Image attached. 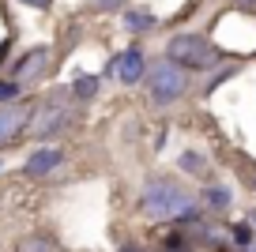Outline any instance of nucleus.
Returning a JSON list of instances; mask_svg holds the SVG:
<instances>
[{"label": "nucleus", "mask_w": 256, "mask_h": 252, "mask_svg": "<svg viewBox=\"0 0 256 252\" xmlns=\"http://www.w3.org/2000/svg\"><path fill=\"white\" fill-rule=\"evenodd\" d=\"M144 211L158 222H177V226H200V207L188 188L174 177H151L144 184Z\"/></svg>", "instance_id": "1"}, {"label": "nucleus", "mask_w": 256, "mask_h": 252, "mask_svg": "<svg viewBox=\"0 0 256 252\" xmlns=\"http://www.w3.org/2000/svg\"><path fill=\"white\" fill-rule=\"evenodd\" d=\"M166 60H174L184 72H200V68H211L218 60V49L204 34H174L166 42Z\"/></svg>", "instance_id": "2"}, {"label": "nucleus", "mask_w": 256, "mask_h": 252, "mask_svg": "<svg viewBox=\"0 0 256 252\" xmlns=\"http://www.w3.org/2000/svg\"><path fill=\"white\" fill-rule=\"evenodd\" d=\"M147 90H151V102L158 106H170L177 102V98H184V90H188V72L177 68L174 60H151L147 64Z\"/></svg>", "instance_id": "3"}, {"label": "nucleus", "mask_w": 256, "mask_h": 252, "mask_svg": "<svg viewBox=\"0 0 256 252\" xmlns=\"http://www.w3.org/2000/svg\"><path fill=\"white\" fill-rule=\"evenodd\" d=\"M64 98H68V90H56V94L42 98L38 110L30 113L26 136H34V140H46V136H56V132H64V128L72 124V106L64 102Z\"/></svg>", "instance_id": "4"}, {"label": "nucleus", "mask_w": 256, "mask_h": 252, "mask_svg": "<svg viewBox=\"0 0 256 252\" xmlns=\"http://www.w3.org/2000/svg\"><path fill=\"white\" fill-rule=\"evenodd\" d=\"M106 72H110L113 79H120V83H128V87H132V83H140V79L147 76V60H144V53L132 46V49H124V53L113 56Z\"/></svg>", "instance_id": "5"}, {"label": "nucleus", "mask_w": 256, "mask_h": 252, "mask_svg": "<svg viewBox=\"0 0 256 252\" xmlns=\"http://www.w3.org/2000/svg\"><path fill=\"white\" fill-rule=\"evenodd\" d=\"M30 124V110L26 106H0V147L19 136V128Z\"/></svg>", "instance_id": "6"}, {"label": "nucleus", "mask_w": 256, "mask_h": 252, "mask_svg": "<svg viewBox=\"0 0 256 252\" xmlns=\"http://www.w3.org/2000/svg\"><path fill=\"white\" fill-rule=\"evenodd\" d=\"M60 162H64L60 147H38V150L23 162V174H26V177H49Z\"/></svg>", "instance_id": "7"}, {"label": "nucleus", "mask_w": 256, "mask_h": 252, "mask_svg": "<svg viewBox=\"0 0 256 252\" xmlns=\"http://www.w3.org/2000/svg\"><path fill=\"white\" fill-rule=\"evenodd\" d=\"M46 64H49V49L38 46V49H30L26 56H19V60L12 64V79H16V83L34 79V76H42V68H46Z\"/></svg>", "instance_id": "8"}, {"label": "nucleus", "mask_w": 256, "mask_h": 252, "mask_svg": "<svg viewBox=\"0 0 256 252\" xmlns=\"http://www.w3.org/2000/svg\"><path fill=\"white\" fill-rule=\"evenodd\" d=\"M230 204H234L230 188H222V184H211V188H204V207H211V211H226Z\"/></svg>", "instance_id": "9"}, {"label": "nucleus", "mask_w": 256, "mask_h": 252, "mask_svg": "<svg viewBox=\"0 0 256 252\" xmlns=\"http://www.w3.org/2000/svg\"><path fill=\"white\" fill-rule=\"evenodd\" d=\"M154 23H158V19H154L151 12H144V8H132V12H124V26H128V30H136V34L151 30Z\"/></svg>", "instance_id": "10"}, {"label": "nucleus", "mask_w": 256, "mask_h": 252, "mask_svg": "<svg viewBox=\"0 0 256 252\" xmlns=\"http://www.w3.org/2000/svg\"><path fill=\"white\" fill-rule=\"evenodd\" d=\"M72 94L80 98V102H90V98L98 94V76H83V79H76V83H72Z\"/></svg>", "instance_id": "11"}, {"label": "nucleus", "mask_w": 256, "mask_h": 252, "mask_svg": "<svg viewBox=\"0 0 256 252\" xmlns=\"http://www.w3.org/2000/svg\"><path fill=\"white\" fill-rule=\"evenodd\" d=\"M230 237H234V244H238V248H248V244H252V230H248L245 222L230 226Z\"/></svg>", "instance_id": "12"}, {"label": "nucleus", "mask_w": 256, "mask_h": 252, "mask_svg": "<svg viewBox=\"0 0 256 252\" xmlns=\"http://www.w3.org/2000/svg\"><path fill=\"white\" fill-rule=\"evenodd\" d=\"M181 170L184 174H204V158L196 154V150H184L181 154Z\"/></svg>", "instance_id": "13"}, {"label": "nucleus", "mask_w": 256, "mask_h": 252, "mask_svg": "<svg viewBox=\"0 0 256 252\" xmlns=\"http://www.w3.org/2000/svg\"><path fill=\"white\" fill-rule=\"evenodd\" d=\"M162 252H192V244L184 241L181 234H170V237H166V244H162Z\"/></svg>", "instance_id": "14"}, {"label": "nucleus", "mask_w": 256, "mask_h": 252, "mask_svg": "<svg viewBox=\"0 0 256 252\" xmlns=\"http://www.w3.org/2000/svg\"><path fill=\"white\" fill-rule=\"evenodd\" d=\"M16 98H19V83H16V79L0 83V102H16Z\"/></svg>", "instance_id": "15"}, {"label": "nucleus", "mask_w": 256, "mask_h": 252, "mask_svg": "<svg viewBox=\"0 0 256 252\" xmlns=\"http://www.w3.org/2000/svg\"><path fill=\"white\" fill-rule=\"evenodd\" d=\"M87 4H90L94 12H117L120 4H124V0H87Z\"/></svg>", "instance_id": "16"}, {"label": "nucleus", "mask_w": 256, "mask_h": 252, "mask_svg": "<svg viewBox=\"0 0 256 252\" xmlns=\"http://www.w3.org/2000/svg\"><path fill=\"white\" fill-rule=\"evenodd\" d=\"M19 4H26V8H38V12H46L53 0H19Z\"/></svg>", "instance_id": "17"}, {"label": "nucleus", "mask_w": 256, "mask_h": 252, "mask_svg": "<svg viewBox=\"0 0 256 252\" xmlns=\"http://www.w3.org/2000/svg\"><path fill=\"white\" fill-rule=\"evenodd\" d=\"M46 248H49L46 241H26V244H23V252H46Z\"/></svg>", "instance_id": "18"}, {"label": "nucleus", "mask_w": 256, "mask_h": 252, "mask_svg": "<svg viewBox=\"0 0 256 252\" xmlns=\"http://www.w3.org/2000/svg\"><path fill=\"white\" fill-rule=\"evenodd\" d=\"M120 252H147V248H140V244H120Z\"/></svg>", "instance_id": "19"}, {"label": "nucleus", "mask_w": 256, "mask_h": 252, "mask_svg": "<svg viewBox=\"0 0 256 252\" xmlns=\"http://www.w3.org/2000/svg\"><path fill=\"white\" fill-rule=\"evenodd\" d=\"M238 8H256V0H234Z\"/></svg>", "instance_id": "20"}, {"label": "nucleus", "mask_w": 256, "mask_h": 252, "mask_svg": "<svg viewBox=\"0 0 256 252\" xmlns=\"http://www.w3.org/2000/svg\"><path fill=\"white\" fill-rule=\"evenodd\" d=\"M238 252H256V241H252V244H248V248H238Z\"/></svg>", "instance_id": "21"}, {"label": "nucleus", "mask_w": 256, "mask_h": 252, "mask_svg": "<svg viewBox=\"0 0 256 252\" xmlns=\"http://www.w3.org/2000/svg\"><path fill=\"white\" fill-rule=\"evenodd\" d=\"M248 222H256V214H252V218H248Z\"/></svg>", "instance_id": "22"}, {"label": "nucleus", "mask_w": 256, "mask_h": 252, "mask_svg": "<svg viewBox=\"0 0 256 252\" xmlns=\"http://www.w3.org/2000/svg\"><path fill=\"white\" fill-rule=\"evenodd\" d=\"M0 170H4V162H0Z\"/></svg>", "instance_id": "23"}]
</instances>
